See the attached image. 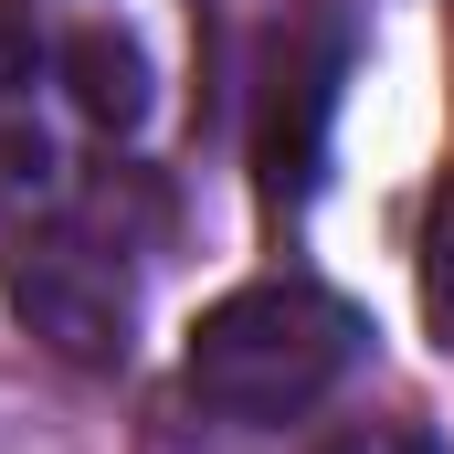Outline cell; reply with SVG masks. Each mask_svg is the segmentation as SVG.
I'll return each instance as SVG.
<instances>
[{
	"label": "cell",
	"mask_w": 454,
	"mask_h": 454,
	"mask_svg": "<svg viewBox=\"0 0 454 454\" xmlns=\"http://www.w3.org/2000/svg\"><path fill=\"white\" fill-rule=\"evenodd\" d=\"M359 307L307 286V275H264V286H232L223 307H201V328L180 348V380L212 423H296L359 370Z\"/></svg>",
	"instance_id": "cell-1"
},
{
	"label": "cell",
	"mask_w": 454,
	"mask_h": 454,
	"mask_svg": "<svg viewBox=\"0 0 454 454\" xmlns=\"http://www.w3.org/2000/svg\"><path fill=\"white\" fill-rule=\"evenodd\" d=\"M11 296H21V317L53 348H74V359H127V275H116L96 243H21Z\"/></svg>",
	"instance_id": "cell-2"
},
{
	"label": "cell",
	"mask_w": 454,
	"mask_h": 454,
	"mask_svg": "<svg viewBox=\"0 0 454 454\" xmlns=\"http://www.w3.org/2000/svg\"><path fill=\"white\" fill-rule=\"evenodd\" d=\"M328 106H339V43H296V53H275V74H264V127H254L264 201H307V191H317Z\"/></svg>",
	"instance_id": "cell-3"
},
{
	"label": "cell",
	"mask_w": 454,
	"mask_h": 454,
	"mask_svg": "<svg viewBox=\"0 0 454 454\" xmlns=\"http://www.w3.org/2000/svg\"><path fill=\"white\" fill-rule=\"evenodd\" d=\"M64 74H74V106L96 116V127H137L148 116V64L116 32H74L64 43Z\"/></svg>",
	"instance_id": "cell-4"
},
{
	"label": "cell",
	"mask_w": 454,
	"mask_h": 454,
	"mask_svg": "<svg viewBox=\"0 0 454 454\" xmlns=\"http://www.w3.org/2000/svg\"><path fill=\"white\" fill-rule=\"evenodd\" d=\"M423 317L454 348V180H444V201H434V223H423Z\"/></svg>",
	"instance_id": "cell-5"
},
{
	"label": "cell",
	"mask_w": 454,
	"mask_h": 454,
	"mask_svg": "<svg viewBox=\"0 0 454 454\" xmlns=\"http://www.w3.org/2000/svg\"><path fill=\"white\" fill-rule=\"evenodd\" d=\"M307 454H434V444L402 434V423H359V434H328V444H307Z\"/></svg>",
	"instance_id": "cell-6"
}]
</instances>
